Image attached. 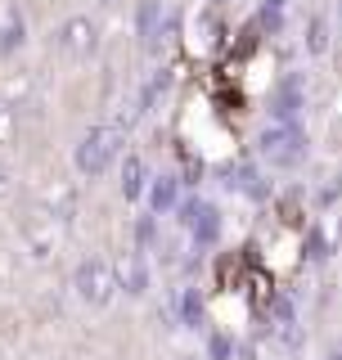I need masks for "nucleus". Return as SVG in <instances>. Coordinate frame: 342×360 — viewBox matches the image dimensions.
<instances>
[{
  "mask_svg": "<svg viewBox=\"0 0 342 360\" xmlns=\"http://www.w3.org/2000/svg\"><path fill=\"white\" fill-rule=\"evenodd\" d=\"M306 50H311V54H324L329 50V27L320 22V14H311V37H306Z\"/></svg>",
  "mask_w": 342,
  "mask_h": 360,
  "instance_id": "dca6fc26",
  "label": "nucleus"
},
{
  "mask_svg": "<svg viewBox=\"0 0 342 360\" xmlns=\"http://www.w3.org/2000/svg\"><path fill=\"white\" fill-rule=\"evenodd\" d=\"M212 5H230V0H212Z\"/></svg>",
  "mask_w": 342,
  "mask_h": 360,
  "instance_id": "412c9836",
  "label": "nucleus"
},
{
  "mask_svg": "<svg viewBox=\"0 0 342 360\" xmlns=\"http://www.w3.org/2000/svg\"><path fill=\"white\" fill-rule=\"evenodd\" d=\"M153 243H158V217H149V212H144V217L135 221V243H131V248H140V252H153Z\"/></svg>",
  "mask_w": 342,
  "mask_h": 360,
  "instance_id": "4468645a",
  "label": "nucleus"
},
{
  "mask_svg": "<svg viewBox=\"0 0 342 360\" xmlns=\"http://www.w3.org/2000/svg\"><path fill=\"white\" fill-rule=\"evenodd\" d=\"M306 153H311V144H306V131L298 122H270L257 135V158L266 167H275V172H298Z\"/></svg>",
  "mask_w": 342,
  "mask_h": 360,
  "instance_id": "7ed1b4c3",
  "label": "nucleus"
},
{
  "mask_svg": "<svg viewBox=\"0 0 342 360\" xmlns=\"http://www.w3.org/2000/svg\"><path fill=\"white\" fill-rule=\"evenodd\" d=\"M118 189H122V198L127 202H144V189H149V172H144V158L140 153H122V162H118Z\"/></svg>",
  "mask_w": 342,
  "mask_h": 360,
  "instance_id": "1a4fd4ad",
  "label": "nucleus"
},
{
  "mask_svg": "<svg viewBox=\"0 0 342 360\" xmlns=\"http://www.w3.org/2000/svg\"><path fill=\"white\" fill-rule=\"evenodd\" d=\"M113 270H118V288L127 292V297H149V288H153L149 252H140V248H127L122 257H113Z\"/></svg>",
  "mask_w": 342,
  "mask_h": 360,
  "instance_id": "423d86ee",
  "label": "nucleus"
},
{
  "mask_svg": "<svg viewBox=\"0 0 342 360\" xmlns=\"http://www.w3.org/2000/svg\"><path fill=\"white\" fill-rule=\"evenodd\" d=\"M320 360H342V347H334V352H324Z\"/></svg>",
  "mask_w": 342,
  "mask_h": 360,
  "instance_id": "a211bd4d",
  "label": "nucleus"
},
{
  "mask_svg": "<svg viewBox=\"0 0 342 360\" xmlns=\"http://www.w3.org/2000/svg\"><path fill=\"white\" fill-rule=\"evenodd\" d=\"M176 320L185 324V329H203V320H208V307H203V292L185 284L176 292Z\"/></svg>",
  "mask_w": 342,
  "mask_h": 360,
  "instance_id": "9b49d317",
  "label": "nucleus"
},
{
  "mask_svg": "<svg viewBox=\"0 0 342 360\" xmlns=\"http://www.w3.org/2000/svg\"><path fill=\"white\" fill-rule=\"evenodd\" d=\"M176 360H208L203 352H185V356H176Z\"/></svg>",
  "mask_w": 342,
  "mask_h": 360,
  "instance_id": "6ab92c4d",
  "label": "nucleus"
},
{
  "mask_svg": "<svg viewBox=\"0 0 342 360\" xmlns=\"http://www.w3.org/2000/svg\"><path fill=\"white\" fill-rule=\"evenodd\" d=\"M27 45V18L18 5H0V59L18 54Z\"/></svg>",
  "mask_w": 342,
  "mask_h": 360,
  "instance_id": "9d476101",
  "label": "nucleus"
},
{
  "mask_svg": "<svg viewBox=\"0 0 342 360\" xmlns=\"http://www.w3.org/2000/svg\"><path fill=\"white\" fill-rule=\"evenodd\" d=\"M14 140H18V112L9 99H0V149H9Z\"/></svg>",
  "mask_w": 342,
  "mask_h": 360,
  "instance_id": "ddd939ff",
  "label": "nucleus"
},
{
  "mask_svg": "<svg viewBox=\"0 0 342 360\" xmlns=\"http://www.w3.org/2000/svg\"><path fill=\"white\" fill-rule=\"evenodd\" d=\"M9 194H14V167H9L5 158H0V202H5Z\"/></svg>",
  "mask_w": 342,
  "mask_h": 360,
  "instance_id": "f3484780",
  "label": "nucleus"
},
{
  "mask_svg": "<svg viewBox=\"0 0 342 360\" xmlns=\"http://www.w3.org/2000/svg\"><path fill=\"white\" fill-rule=\"evenodd\" d=\"M95 5H118V0H95Z\"/></svg>",
  "mask_w": 342,
  "mask_h": 360,
  "instance_id": "aec40b11",
  "label": "nucleus"
},
{
  "mask_svg": "<svg viewBox=\"0 0 342 360\" xmlns=\"http://www.w3.org/2000/svg\"><path fill=\"white\" fill-rule=\"evenodd\" d=\"M167 82H171V77H167V68H158V72L149 77V86H140V108H153V99L167 90Z\"/></svg>",
  "mask_w": 342,
  "mask_h": 360,
  "instance_id": "2eb2a0df",
  "label": "nucleus"
},
{
  "mask_svg": "<svg viewBox=\"0 0 342 360\" xmlns=\"http://www.w3.org/2000/svg\"><path fill=\"white\" fill-rule=\"evenodd\" d=\"M135 37H140V45L149 54L163 45V37H167V5L163 0H140L135 5Z\"/></svg>",
  "mask_w": 342,
  "mask_h": 360,
  "instance_id": "0eeeda50",
  "label": "nucleus"
},
{
  "mask_svg": "<svg viewBox=\"0 0 342 360\" xmlns=\"http://www.w3.org/2000/svg\"><path fill=\"white\" fill-rule=\"evenodd\" d=\"M208 360H234L239 356V342H234V333H225V329H212L208 333V352H203Z\"/></svg>",
  "mask_w": 342,
  "mask_h": 360,
  "instance_id": "f8f14e48",
  "label": "nucleus"
},
{
  "mask_svg": "<svg viewBox=\"0 0 342 360\" xmlns=\"http://www.w3.org/2000/svg\"><path fill=\"white\" fill-rule=\"evenodd\" d=\"M180 207V176H149V189H144V212L149 217H176Z\"/></svg>",
  "mask_w": 342,
  "mask_h": 360,
  "instance_id": "6e6552de",
  "label": "nucleus"
},
{
  "mask_svg": "<svg viewBox=\"0 0 342 360\" xmlns=\"http://www.w3.org/2000/svg\"><path fill=\"white\" fill-rule=\"evenodd\" d=\"M122 162V127L113 122H95L82 131V140L72 144V172L82 180H99Z\"/></svg>",
  "mask_w": 342,
  "mask_h": 360,
  "instance_id": "f257e3e1",
  "label": "nucleus"
},
{
  "mask_svg": "<svg viewBox=\"0 0 342 360\" xmlns=\"http://www.w3.org/2000/svg\"><path fill=\"white\" fill-rule=\"evenodd\" d=\"M176 221H180V230L189 234L194 248H216V243H221V212H216V202L198 198V194L180 198Z\"/></svg>",
  "mask_w": 342,
  "mask_h": 360,
  "instance_id": "39448f33",
  "label": "nucleus"
},
{
  "mask_svg": "<svg viewBox=\"0 0 342 360\" xmlns=\"http://www.w3.org/2000/svg\"><path fill=\"white\" fill-rule=\"evenodd\" d=\"M72 292H77V302L90 311H108L113 302L122 297V288H118V270H113V257L104 252H86L82 262L72 266Z\"/></svg>",
  "mask_w": 342,
  "mask_h": 360,
  "instance_id": "f03ea898",
  "label": "nucleus"
},
{
  "mask_svg": "<svg viewBox=\"0 0 342 360\" xmlns=\"http://www.w3.org/2000/svg\"><path fill=\"white\" fill-rule=\"evenodd\" d=\"M54 45H59L63 59L90 63L104 50V32H99V22L90 14H68V18H59V27H54Z\"/></svg>",
  "mask_w": 342,
  "mask_h": 360,
  "instance_id": "20e7f679",
  "label": "nucleus"
}]
</instances>
